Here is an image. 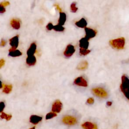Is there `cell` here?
Here are the masks:
<instances>
[{"label": "cell", "instance_id": "29", "mask_svg": "<svg viewBox=\"0 0 129 129\" xmlns=\"http://www.w3.org/2000/svg\"><path fill=\"white\" fill-rule=\"evenodd\" d=\"M9 4H10V3H9V2H8V1H5V2H2V3H1L0 4V5H2V6H3L4 7L7 6L8 5H9Z\"/></svg>", "mask_w": 129, "mask_h": 129}, {"label": "cell", "instance_id": "33", "mask_svg": "<svg viewBox=\"0 0 129 129\" xmlns=\"http://www.w3.org/2000/svg\"><path fill=\"white\" fill-rule=\"evenodd\" d=\"M6 42L5 40L2 39V41H1V46H4L5 45V44H6Z\"/></svg>", "mask_w": 129, "mask_h": 129}, {"label": "cell", "instance_id": "7", "mask_svg": "<svg viewBox=\"0 0 129 129\" xmlns=\"http://www.w3.org/2000/svg\"><path fill=\"white\" fill-rule=\"evenodd\" d=\"M61 108H62L61 102L59 100H57L52 104L51 109L53 112L58 113L61 111Z\"/></svg>", "mask_w": 129, "mask_h": 129}, {"label": "cell", "instance_id": "24", "mask_svg": "<svg viewBox=\"0 0 129 129\" xmlns=\"http://www.w3.org/2000/svg\"><path fill=\"white\" fill-rule=\"evenodd\" d=\"M56 115H56V113L53 112H50L46 115L45 118H46V119H50L51 118H53V117L56 116Z\"/></svg>", "mask_w": 129, "mask_h": 129}, {"label": "cell", "instance_id": "3", "mask_svg": "<svg viewBox=\"0 0 129 129\" xmlns=\"http://www.w3.org/2000/svg\"><path fill=\"white\" fill-rule=\"evenodd\" d=\"M93 93L97 96L101 98H106L108 96L107 92L102 88L98 87L92 89Z\"/></svg>", "mask_w": 129, "mask_h": 129}, {"label": "cell", "instance_id": "34", "mask_svg": "<svg viewBox=\"0 0 129 129\" xmlns=\"http://www.w3.org/2000/svg\"><path fill=\"white\" fill-rule=\"evenodd\" d=\"M106 104H107V106H111L112 105V102L111 101H108V102H107Z\"/></svg>", "mask_w": 129, "mask_h": 129}, {"label": "cell", "instance_id": "11", "mask_svg": "<svg viewBox=\"0 0 129 129\" xmlns=\"http://www.w3.org/2000/svg\"><path fill=\"white\" fill-rule=\"evenodd\" d=\"M89 40L85 37L81 38L79 40V46L80 48H83L87 49L89 46Z\"/></svg>", "mask_w": 129, "mask_h": 129}, {"label": "cell", "instance_id": "25", "mask_svg": "<svg viewBox=\"0 0 129 129\" xmlns=\"http://www.w3.org/2000/svg\"><path fill=\"white\" fill-rule=\"evenodd\" d=\"M78 10V8L76 7V3H73L71 5V10L73 12H76Z\"/></svg>", "mask_w": 129, "mask_h": 129}, {"label": "cell", "instance_id": "17", "mask_svg": "<svg viewBox=\"0 0 129 129\" xmlns=\"http://www.w3.org/2000/svg\"><path fill=\"white\" fill-rule=\"evenodd\" d=\"M11 26L15 29H19L20 27V23L19 20L13 19L10 22Z\"/></svg>", "mask_w": 129, "mask_h": 129}, {"label": "cell", "instance_id": "10", "mask_svg": "<svg viewBox=\"0 0 129 129\" xmlns=\"http://www.w3.org/2000/svg\"><path fill=\"white\" fill-rule=\"evenodd\" d=\"M36 50V44L35 43L33 42L31 44L30 47L27 50V55L28 56L34 55V54L35 53Z\"/></svg>", "mask_w": 129, "mask_h": 129}, {"label": "cell", "instance_id": "30", "mask_svg": "<svg viewBox=\"0 0 129 129\" xmlns=\"http://www.w3.org/2000/svg\"><path fill=\"white\" fill-rule=\"evenodd\" d=\"M5 11H6V10H5V7L0 5V12L1 13H3L5 12Z\"/></svg>", "mask_w": 129, "mask_h": 129}, {"label": "cell", "instance_id": "27", "mask_svg": "<svg viewBox=\"0 0 129 129\" xmlns=\"http://www.w3.org/2000/svg\"><path fill=\"white\" fill-rule=\"evenodd\" d=\"M94 99L93 98H89L87 100V102L88 104H93L94 103Z\"/></svg>", "mask_w": 129, "mask_h": 129}, {"label": "cell", "instance_id": "15", "mask_svg": "<svg viewBox=\"0 0 129 129\" xmlns=\"http://www.w3.org/2000/svg\"><path fill=\"white\" fill-rule=\"evenodd\" d=\"M75 25L79 28H86L87 23L84 18H82L79 21L76 22L75 23Z\"/></svg>", "mask_w": 129, "mask_h": 129}, {"label": "cell", "instance_id": "16", "mask_svg": "<svg viewBox=\"0 0 129 129\" xmlns=\"http://www.w3.org/2000/svg\"><path fill=\"white\" fill-rule=\"evenodd\" d=\"M36 62V58L34 55L27 56L26 58V63L29 66H33Z\"/></svg>", "mask_w": 129, "mask_h": 129}, {"label": "cell", "instance_id": "2", "mask_svg": "<svg viewBox=\"0 0 129 129\" xmlns=\"http://www.w3.org/2000/svg\"><path fill=\"white\" fill-rule=\"evenodd\" d=\"M109 43L110 45L114 48L118 49H123L125 45V39L123 37H120L112 39L109 41Z\"/></svg>", "mask_w": 129, "mask_h": 129}, {"label": "cell", "instance_id": "8", "mask_svg": "<svg viewBox=\"0 0 129 129\" xmlns=\"http://www.w3.org/2000/svg\"><path fill=\"white\" fill-rule=\"evenodd\" d=\"M75 51V49L74 46L71 44H69L67 45L66 50L63 52V54L66 57H70L74 54Z\"/></svg>", "mask_w": 129, "mask_h": 129}, {"label": "cell", "instance_id": "32", "mask_svg": "<svg viewBox=\"0 0 129 129\" xmlns=\"http://www.w3.org/2000/svg\"><path fill=\"white\" fill-rule=\"evenodd\" d=\"M56 8V9L59 11V13L60 12H61V9H60V8L59 7V6L57 5V4H55L54 5Z\"/></svg>", "mask_w": 129, "mask_h": 129}, {"label": "cell", "instance_id": "31", "mask_svg": "<svg viewBox=\"0 0 129 129\" xmlns=\"http://www.w3.org/2000/svg\"><path fill=\"white\" fill-rule=\"evenodd\" d=\"M4 64H5V60L4 59H1L0 60V68H2Z\"/></svg>", "mask_w": 129, "mask_h": 129}, {"label": "cell", "instance_id": "12", "mask_svg": "<svg viewBox=\"0 0 129 129\" xmlns=\"http://www.w3.org/2000/svg\"><path fill=\"white\" fill-rule=\"evenodd\" d=\"M82 127L84 129H98L97 125L95 123L91 122H85L82 124Z\"/></svg>", "mask_w": 129, "mask_h": 129}, {"label": "cell", "instance_id": "14", "mask_svg": "<svg viewBox=\"0 0 129 129\" xmlns=\"http://www.w3.org/2000/svg\"><path fill=\"white\" fill-rule=\"evenodd\" d=\"M66 14L63 12L59 13V17L58 20V24L60 25H63L66 21Z\"/></svg>", "mask_w": 129, "mask_h": 129}, {"label": "cell", "instance_id": "20", "mask_svg": "<svg viewBox=\"0 0 129 129\" xmlns=\"http://www.w3.org/2000/svg\"><path fill=\"white\" fill-rule=\"evenodd\" d=\"M4 85V89L3 92L6 94L9 93L12 89V86L11 85Z\"/></svg>", "mask_w": 129, "mask_h": 129}, {"label": "cell", "instance_id": "1", "mask_svg": "<svg viewBox=\"0 0 129 129\" xmlns=\"http://www.w3.org/2000/svg\"><path fill=\"white\" fill-rule=\"evenodd\" d=\"M120 88L125 97L129 100V79L125 75L121 77V83Z\"/></svg>", "mask_w": 129, "mask_h": 129}, {"label": "cell", "instance_id": "26", "mask_svg": "<svg viewBox=\"0 0 129 129\" xmlns=\"http://www.w3.org/2000/svg\"><path fill=\"white\" fill-rule=\"evenodd\" d=\"M53 26H54L52 25V24L51 23H48L47 25H46V28H47V30H51V29H53Z\"/></svg>", "mask_w": 129, "mask_h": 129}, {"label": "cell", "instance_id": "21", "mask_svg": "<svg viewBox=\"0 0 129 129\" xmlns=\"http://www.w3.org/2000/svg\"><path fill=\"white\" fill-rule=\"evenodd\" d=\"M53 29L55 31H58V32H62L64 30V28L62 27L61 25H60L59 24L53 26Z\"/></svg>", "mask_w": 129, "mask_h": 129}, {"label": "cell", "instance_id": "35", "mask_svg": "<svg viewBox=\"0 0 129 129\" xmlns=\"http://www.w3.org/2000/svg\"><path fill=\"white\" fill-rule=\"evenodd\" d=\"M29 129H35V127L34 126V127H31V128H29Z\"/></svg>", "mask_w": 129, "mask_h": 129}, {"label": "cell", "instance_id": "22", "mask_svg": "<svg viewBox=\"0 0 129 129\" xmlns=\"http://www.w3.org/2000/svg\"><path fill=\"white\" fill-rule=\"evenodd\" d=\"M12 117V116L11 114H7L3 112L1 113V117L3 119H6L7 121L10 120L11 119Z\"/></svg>", "mask_w": 129, "mask_h": 129}, {"label": "cell", "instance_id": "19", "mask_svg": "<svg viewBox=\"0 0 129 129\" xmlns=\"http://www.w3.org/2000/svg\"><path fill=\"white\" fill-rule=\"evenodd\" d=\"M9 51V55L12 57L19 56L22 55V52L19 50H17V49L12 50L10 49Z\"/></svg>", "mask_w": 129, "mask_h": 129}, {"label": "cell", "instance_id": "18", "mask_svg": "<svg viewBox=\"0 0 129 129\" xmlns=\"http://www.w3.org/2000/svg\"><path fill=\"white\" fill-rule=\"evenodd\" d=\"M88 66V62L86 60H83L80 62L78 64L77 68L79 70H84L87 68Z\"/></svg>", "mask_w": 129, "mask_h": 129}, {"label": "cell", "instance_id": "13", "mask_svg": "<svg viewBox=\"0 0 129 129\" xmlns=\"http://www.w3.org/2000/svg\"><path fill=\"white\" fill-rule=\"evenodd\" d=\"M42 117L36 115H32L30 117V122L34 124H36L38 123L40 121H41Z\"/></svg>", "mask_w": 129, "mask_h": 129}, {"label": "cell", "instance_id": "5", "mask_svg": "<svg viewBox=\"0 0 129 129\" xmlns=\"http://www.w3.org/2000/svg\"><path fill=\"white\" fill-rule=\"evenodd\" d=\"M85 31L86 33L85 37L88 40H89L90 39L94 37L97 34V31L95 30H94L90 28H85Z\"/></svg>", "mask_w": 129, "mask_h": 129}, {"label": "cell", "instance_id": "4", "mask_svg": "<svg viewBox=\"0 0 129 129\" xmlns=\"http://www.w3.org/2000/svg\"><path fill=\"white\" fill-rule=\"evenodd\" d=\"M62 121L64 123L70 125H74L76 124L77 122L76 117L70 115H67L64 116L62 119Z\"/></svg>", "mask_w": 129, "mask_h": 129}, {"label": "cell", "instance_id": "23", "mask_svg": "<svg viewBox=\"0 0 129 129\" xmlns=\"http://www.w3.org/2000/svg\"><path fill=\"white\" fill-rule=\"evenodd\" d=\"M91 50H88V49H83V48H80V55H86L89 53L90 52Z\"/></svg>", "mask_w": 129, "mask_h": 129}, {"label": "cell", "instance_id": "28", "mask_svg": "<svg viewBox=\"0 0 129 129\" xmlns=\"http://www.w3.org/2000/svg\"><path fill=\"white\" fill-rule=\"evenodd\" d=\"M0 105H1V112H3V111L5 107V103L3 102H1L0 103Z\"/></svg>", "mask_w": 129, "mask_h": 129}, {"label": "cell", "instance_id": "9", "mask_svg": "<svg viewBox=\"0 0 129 129\" xmlns=\"http://www.w3.org/2000/svg\"><path fill=\"white\" fill-rule=\"evenodd\" d=\"M74 84L76 85L83 87H87L88 86L86 80L82 77H79L74 80Z\"/></svg>", "mask_w": 129, "mask_h": 129}, {"label": "cell", "instance_id": "6", "mask_svg": "<svg viewBox=\"0 0 129 129\" xmlns=\"http://www.w3.org/2000/svg\"><path fill=\"white\" fill-rule=\"evenodd\" d=\"M10 44L11 46L10 49L15 50L19 44V35L15 36L10 39Z\"/></svg>", "mask_w": 129, "mask_h": 129}]
</instances>
